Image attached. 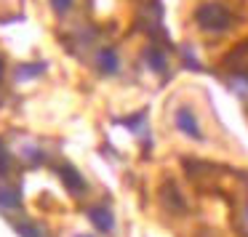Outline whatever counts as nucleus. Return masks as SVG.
Returning a JSON list of instances; mask_svg holds the SVG:
<instances>
[{
	"mask_svg": "<svg viewBox=\"0 0 248 237\" xmlns=\"http://www.w3.org/2000/svg\"><path fill=\"white\" fill-rule=\"evenodd\" d=\"M192 19L198 24V30H203L208 35H221L232 27V11L224 3H219V0H205V3H200L195 8Z\"/></svg>",
	"mask_w": 248,
	"mask_h": 237,
	"instance_id": "obj_1",
	"label": "nucleus"
},
{
	"mask_svg": "<svg viewBox=\"0 0 248 237\" xmlns=\"http://www.w3.org/2000/svg\"><path fill=\"white\" fill-rule=\"evenodd\" d=\"M173 128L189 141H198V144L205 141V133H203V128H200L198 115H195L192 104H187V102H182L176 109H173Z\"/></svg>",
	"mask_w": 248,
	"mask_h": 237,
	"instance_id": "obj_2",
	"label": "nucleus"
},
{
	"mask_svg": "<svg viewBox=\"0 0 248 237\" xmlns=\"http://www.w3.org/2000/svg\"><path fill=\"white\" fill-rule=\"evenodd\" d=\"M160 200H163V208H166L168 213H173V216H184V213H187V200H184V194L179 192V187L173 181L163 184Z\"/></svg>",
	"mask_w": 248,
	"mask_h": 237,
	"instance_id": "obj_3",
	"label": "nucleus"
},
{
	"mask_svg": "<svg viewBox=\"0 0 248 237\" xmlns=\"http://www.w3.org/2000/svg\"><path fill=\"white\" fill-rule=\"evenodd\" d=\"M93 64H96V70L102 72V75H115V72H120V56L115 48L102 45V48L96 51V56H93Z\"/></svg>",
	"mask_w": 248,
	"mask_h": 237,
	"instance_id": "obj_4",
	"label": "nucleus"
},
{
	"mask_svg": "<svg viewBox=\"0 0 248 237\" xmlns=\"http://www.w3.org/2000/svg\"><path fill=\"white\" fill-rule=\"evenodd\" d=\"M88 219H91V224L96 226L99 232H104V235L115 229V216L109 213L107 208H102V205H96V208L88 210Z\"/></svg>",
	"mask_w": 248,
	"mask_h": 237,
	"instance_id": "obj_5",
	"label": "nucleus"
},
{
	"mask_svg": "<svg viewBox=\"0 0 248 237\" xmlns=\"http://www.w3.org/2000/svg\"><path fill=\"white\" fill-rule=\"evenodd\" d=\"M59 176H62L64 187L70 189L72 194H83V192H86V181H83V176H80V173H78L72 165H62V168H59Z\"/></svg>",
	"mask_w": 248,
	"mask_h": 237,
	"instance_id": "obj_6",
	"label": "nucleus"
},
{
	"mask_svg": "<svg viewBox=\"0 0 248 237\" xmlns=\"http://www.w3.org/2000/svg\"><path fill=\"white\" fill-rule=\"evenodd\" d=\"M144 59H147V64H150V70H155V72H166L168 70V59L157 45H150V48L144 51Z\"/></svg>",
	"mask_w": 248,
	"mask_h": 237,
	"instance_id": "obj_7",
	"label": "nucleus"
},
{
	"mask_svg": "<svg viewBox=\"0 0 248 237\" xmlns=\"http://www.w3.org/2000/svg\"><path fill=\"white\" fill-rule=\"evenodd\" d=\"M0 208H8V210L22 208V194L14 187H0Z\"/></svg>",
	"mask_w": 248,
	"mask_h": 237,
	"instance_id": "obj_8",
	"label": "nucleus"
},
{
	"mask_svg": "<svg viewBox=\"0 0 248 237\" xmlns=\"http://www.w3.org/2000/svg\"><path fill=\"white\" fill-rule=\"evenodd\" d=\"M227 64L230 67H248V40L243 45H237V48L227 56Z\"/></svg>",
	"mask_w": 248,
	"mask_h": 237,
	"instance_id": "obj_9",
	"label": "nucleus"
},
{
	"mask_svg": "<svg viewBox=\"0 0 248 237\" xmlns=\"http://www.w3.org/2000/svg\"><path fill=\"white\" fill-rule=\"evenodd\" d=\"M14 226H16V232H19L22 237H40V229H38L35 224H27V221H16Z\"/></svg>",
	"mask_w": 248,
	"mask_h": 237,
	"instance_id": "obj_10",
	"label": "nucleus"
},
{
	"mask_svg": "<svg viewBox=\"0 0 248 237\" xmlns=\"http://www.w3.org/2000/svg\"><path fill=\"white\" fill-rule=\"evenodd\" d=\"M11 173V155L3 144H0V176H8Z\"/></svg>",
	"mask_w": 248,
	"mask_h": 237,
	"instance_id": "obj_11",
	"label": "nucleus"
},
{
	"mask_svg": "<svg viewBox=\"0 0 248 237\" xmlns=\"http://www.w3.org/2000/svg\"><path fill=\"white\" fill-rule=\"evenodd\" d=\"M51 6H54L59 14H64V11H70V8H72V0H51Z\"/></svg>",
	"mask_w": 248,
	"mask_h": 237,
	"instance_id": "obj_12",
	"label": "nucleus"
},
{
	"mask_svg": "<svg viewBox=\"0 0 248 237\" xmlns=\"http://www.w3.org/2000/svg\"><path fill=\"white\" fill-rule=\"evenodd\" d=\"M24 155H27V160H32V163H40V160H43L40 149H35V147H27V149H24Z\"/></svg>",
	"mask_w": 248,
	"mask_h": 237,
	"instance_id": "obj_13",
	"label": "nucleus"
},
{
	"mask_svg": "<svg viewBox=\"0 0 248 237\" xmlns=\"http://www.w3.org/2000/svg\"><path fill=\"white\" fill-rule=\"evenodd\" d=\"M243 229L248 232V205H246V210H243Z\"/></svg>",
	"mask_w": 248,
	"mask_h": 237,
	"instance_id": "obj_14",
	"label": "nucleus"
},
{
	"mask_svg": "<svg viewBox=\"0 0 248 237\" xmlns=\"http://www.w3.org/2000/svg\"><path fill=\"white\" fill-rule=\"evenodd\" d=\"M0 77H3V61H0Z\"/></svg>",
	"mask_w": 248,
	"mask_h": 237,
	"instance_id": "obj_15",
	"label": "nucleus"
},
{
	"mask_svg": "<svg viewBox=\"0 0 248 237\" xmlns=\"http://www.w3.org/2000/svg\"><path fill=\"white\" fill-rule=\"evenodd\" d=\"M78 237H91V235H78Z\"/></svg>",
	"mask_w": 248,
	"mask_h": 237,
	"instance_id": "obj_16",
	"label": "nucleus"
}]
</instances>
